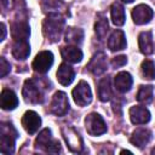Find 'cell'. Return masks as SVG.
<instances>
[{"mask_svg": "<svg viewBox=\"0 0 155 155\" xmlns=\"http://www.w3.org/2000/svg\"><path fill=\"white\" fill-rule=\"evenodd\" d=\"M17 131L11 122H2L0 126V151L2 154H12L15 151V140Z\"/></svg>", "mask_w": 155, "mask_h": 155, "instance_id": "cell-2", "label": "cell"}, {"mask_svg": "<svg viewBox=\"0 0 155 155\" xmlns=\"http://www.w3.org/2000/svg\"><path fill=\"white\" fill-rule=\"evenodd\" d=\"M1 31H2V35H1V40H5V36H6V27L4 23H1Z\"/></svg>", "mask_w": 155, "mask_h": 155, "instance_id": "cell-33", "label": "cell"}, {"mask_svg": "<svg viewBox=\"0 0 155 155\" xmlns=\"http://www.w3.org/2000/svg\"><path fill=\"white\" fill-rule=\"evenodd\" d=\"M109 29V25H108V21L104 16L99 15L98 16V19L96 21V24H94V31L98 36L99 40L104 39V36L107 35V31Z\"/></svg>", "mask_w": 155, "mask_h": 155, "instance_id": "cell-27", "label": "cell"}, {"mask_svg": "<svg viewBox=\"0 0 155 155\" xmlns=\"http://www.w3.org/2000/svg\"><path fill=\"white\" fill-rule=\"evenodd\" d=\"M42 8L45 12L50 11V13H58L59 15L61 11L65 8V4L61 0H48V1L44 2Z\"/></svg>", "mask_w": 155, "mask_h": 155, "instance_id": "cell-28", "label": "cell"}, {"mask_svg": "<svg viewBox=\"0 0 155 155\" xmlns=\"http://www.w3.org/2000/svg\"><path fill=\"white\" fill-rule=\"evenodd\" d=\"M22 125H23V127L25 128V131L28 133L34 134L41 125V119L35 111L28 110V111L24 113V115L22 117Z\"/></svg>", "mask_w": 155, "mask_h": 155, "instance_id": "cell-12", "label": "cell"}, {"mask_svg": "<svg viewBox=\"0 0 155 155\" xmlns=\"http://www.w3.org/2000/svg\"><path fill=\"white\" fill-rule=\"evenodd\" d=\"M150 139H151V132L148 128H137L130 138L131 143L138 148H143L145 144L150 142Z\"/></svg>", "mask_w": 155, "mask_h": 155, "instance_id": "cell-16", "label": "cell"}, {"mask_svg": "<svg viewBox=\"0 0 155 155\" xmlns=\"http://www.w3.org/2000/svg\"><path fill=\"white\" fill-rule=\"evenodd\" d=\"M11 35L15 41H27L30 35V28L27 22H15L11 25Z\"/></svg>", "mask_w": 155, "mask_h": 155, "instance_id": "cell-13", "label": "cell"}, {"mask_svg": "<svg viewBox=\"0 0 155 155\" xmlns=\"http://www.w3.org/2000/svg\"><path fill=\"white\" fill-rule=\"evenodd\" d=\"M111 97V87H110V78H103L98 82V98L102 102L109 101Z\"/></svg>", "mask_w": 155, "mask_h": 155, "instance_id": "cell-23", "label": "cell"}, {"mask_svg": "<svg viewBox=\"0 0 155 155\" xmlns=\"http://www.w3.org/2000/svg\"><path fill=\"white\" fill-rule=\"evenodd\" d=\"M74 76H75V73H74V69L68 65L67 63H62L57 70V80L61 85L63 86H68L73 82L74 80Z\"/></svg>", "mask_w": 155, "mask_h": 155, "instance_id": "cell-15", "label": "cell"}, {"mask_svg": "<svg viewBox=\"0 0 155 155\" xmlns=\"http://www.w3.org/2000/svg\"><path fill=\"white\" fill-rule=\"evenodd\" d=\"M0 103H1V108L5 110H12L18 105V98L16 96V93L11 90H2L1 92V97H0Z\"/></svg>", "mask_w": 155, "mask_h": 155, "instance_id": "cell-18", "label": "cell"}, {"mask_svg": "<svg viewBox=\"0 0 155 155\" xmlns=\"http://www.w3.org/2000/svg\"><path fill=\"white\" fill-rule=\"evenodd\" d=\"M68 110H69V102L67 94L62 91L56 92L50 105V111L57 116H63L64 114H67Z\"/></svg>", "mask_w": 155, "mask_h": 155, "instance_id": "cell-7", "label": "cell"}, {"mask_svg": "<svg viewBox=\"0 0 155 155\" xmlns=\"http://www.w3.org/2000/svg\"><path fill=\"white\" fill-rule=\"evenodd\" d=\"M22 93H23L24 101L28 103H40L42 101L41 90L39 88L38 84L33 79H29L24 82Z\"/></svg>", "mask_w": 155, "mask_h": 155, "instance_id": "cell-8", "label": "cell"}, {"mask_svg": "<svg viewBox=\"0 0 155 155\" xmlns=\"http://www.w3.org/2000/svg\"><path fill=\"white\" fill-rule=\"evenodd\" d=\"M73 98H74V102L80 107H85V105L91 103L92 92H91V88L86 81L81 80L78 84V86L73 90Z\"/></svg>", "mask_w": 155, "mask_h": 155, "instance_id": "cell-6", "label": "cell"}, {"mask_svg": "<svg viewBox=\"0 0 155 155\" xmlns=\"http://www.w3.org/2000/svg\"><path fill=\"white\" fill-rule=\"evenodd\" d=\"M153 10L148 6V5H144V4H140L138 6H136L132 11V18H133V22L136 24H145V23H149L150 19L153 18Z\"/></svg>", "mask_w": 155, "mask_h": 155, "instance_id": "cell-11", "label": "cell"}, {"mask_svg": "<svg viewBox=\"0 0 155 155\" xmlns=\"http://www.w3.org/2000/svg\"><path fill=\"white\" fill-rule=\"evenodd\" d=\"M122 1H124V2H127V4H130V2H132L133 0H122Z\"/></svg>", "mask_w": 155, "mask_h": 155, "instance_id": "cell-35", "label": "cell"}, {"mask_svg": "<svg viewBox=\"0 0 155 155\" xmlns=\"http://www.w3.org/2000/svg\"><path fill=\"white\" fill-rule=\"evenodd\" d=\"M108 68V62H107V56L104 52H97L87 64V69L93 74V75H101L103 74Z\"/></svg>", "mask_w": 155, "mask_h": 155, "instance_id": "cell-10", "label": "cell"}, {"mask_svg": "<svg viewBox=\"0 0 155 155\" xmlns=\"http://www.w3.org/2000/svg\"><path fill=\"white\" fill-rule=\"evenodd\" d=\"M30 53V46L28 41H15L12 46V56L16 59H25Z\"/></svg>", "mask_w": 155, "mask_h": 155, "instance_id": "cell-22", "label": "cell"}, {"mask_svg": "<svg viewBox=\"0 0 155 155\" xmlns=\"http://www.w3.org/2000/svg\"><path fill=\"white\" fill-rule=\"evenodd\" d=\"M139 50L144 54H151L154 52V44H153V34L151 31H143L138 36Z\"/></svg>", "mask_w": 155, "mask_h": 155, "instance_id": "cell-20", "label": "cell"}, {"mask_svg": "<svg viewBox=\"0 0 155 155\" xmlns=\"http://www.w3.org/2000/svg\"><path fill=\"white\" fill-rule=\"evenodd\" d=\"M61 54L69 63H78L82 59V52L76 46H64L61 48Z\"/></svg>", "mask_w": 155, "mask_h": 155, "instance_id": "cell-21", "label": "cell"}, {"mask_svg": "<svg viewBox=\"0 0 155 155\" xmlns=\"http://www.w3.org/2000/svg\"><path fill=\"white\" fill-rule=\"evenodd\" d=\"M142 74L144 79L153 80L155 79V63L150 59H145L142 63Z\"/></svg>", "mask_w": 155, "mask_h": 155, "instance_id": "cell-29", "label": "cell"}, {"mask_svg": "<svg viewBox=\"0 0 155 155\" xmlns=\"http://www.w3.org/2000/svg\"><path fill=\"white\" fill-rule=\"evenodd\" d=\"M10 70H11L10 63H8L4 57H1V58H0V76H1V78H5V76L10 73Z\"/></svg>", "mask_w": 155, "mask_h": 155, "instance_id": "cell-30", "label": "cell"}, {"mask_svg": "<svg viewBox=\"0 0 155 155\" xmlns=\"http://www.w3.org/2000/svg\"><path fill=\"white\" fill-rule=\"evenodd\" d=\"M125 153H127V154H131V151H130V150H121V154H125Z\"/></svg>", "mask_w": 155, "mask_h": 155, "instance_id": "cell-34", "label": "cell"}, {"mask_svg": "<svg viewBox=\"0 0 155 155\" xmlns=\"http://www.w3.org/2000/svg\"><path fill=\"white\" fill-rule=\"evenodd\" d=\"M114 82H115L116 90L121 93H125V92L130 91L132 87V76L127 71H121V73L116 74Z\"/></svg>", "mask_w": 155, "mask_h": 155, "instance_id": "cell-17", "label": "cell"}, {"mask_svg": "<svg viewBox=\"0 0 155 155\" xmlns=\"http://www.w3.org/2000/svg\"><path fill=\"white\" fill-rule=\"evenodd\" d=\"M62 136L69 148L70 151L73 153H80L84 148V143H82V138L80 137V134L70 126H63L62 127Z\"/></svg>", "mask_w": 155, "mask_h": 155, "instance_id": "cell-4", "label": "cell"}, {"mask_svg": "<svg viewBox=\"0 0 155 155\" xmlns=\"http://www.w3.org/2000/svg\"><path fill=\"white\" fill-rule=\"evenodd\" d=\"M63 28H64V19L58 13H50L42 24V31L45 36L52 42L59 40Z\"/></svg>", "mask_w": 155, "mask_h": 155, "instance_id": "cell-1", "label": "cell"}, {"mask_svg": "<svg viewBox=\"0 0 155 155\" xmlns=\"http://www.w3.org/2000/svg\"><path fill=\"white\" fill-rule=\"evenodd\" d=\"M12 4H13L12 0H1V6H2V10L4 11L10 10L12 7Z\"/></svg>", "mask_w": 155, "mask_h": 155, "instance_id": "cell-32", "label": "cell"}, {"mask_svg": "<svg viewBox=\"0 0 155 155\" xmlns=\"http://www.w3.org/2000/svg\"><path fill=\"white\" fill-rule=\"evenodd\" d=\"M108 47L111 51H120L126 47V36L124 31L121 30H115L110 35L108 40Z\"/></svg>", "mask_w": 155, "mask_h": 155, "instance_id": "cell-19", "label": "cell"}, {"mask_svg": "<svg viewBox=\"0 0 155 155\" xmlns=\"http://www.w3.org/2000/svg\"><path fill=\"white\" fill-rule=\"evenodd\" d=\"M65 41L68 44H73V45H80L84 39V31L79 28H68L65 31V36H64Z\"/></svg>", "mask_w": 155, "mask_h": 155, "instance_id": "cell-25", "label": "cell"}, {"mask_svg": "<svg viewBox=\"0 0 155 155\" xmlns=\"http://www.w3.org/2000/svg\"><path fill=\"white\" fill-rule=\"evenodd\" d=\"M153 93H154V87L151 85L140 86L137 93V101L143 104H149L153 101Z\"/></svg>", "mask_w": 155, "mask_h": 155, "instance_id": "cell-26", "label": "cell"}, {"mask_svg": "<svg viewBox=\"0 0 155 155\" xmlns=\"http://www.w3.org/2000/svg\"><path fill=\"white\" fill-rule=\"evenodd\" d=\"M53 64V54L50 51H41L36 54V57L33 61V68L38 73H46Z\"/></svg>", "mask_w": 155, "mask_h": 155, "instance_id": "cell-9", "label": "cell"}, {"mask_svg": "<svg viewBox=\"0 0 155 155\" xmlns=\"http://www.w3.org/2000/svg\"><path fill=\"white\" fill-rule=\"evenodd\" d=\"M130 119H131L132 124H134V125H143V124L149 122L150 113L144 107L134 105V107H131V109H130Z\"/></svg>", "mask_w": 155, "mask_h": 155, "instance_id": "cell-14", "label": "cell"}, {"mask_svg": "<svg viewBox=\"0 0 155 155\" xmlns=\"http://www.w3.org/2000/svg\"><path fill=\"white\" fill-rule=\"evenodd\" d=\"M111 19H113V23L115 25H122L125 23V19H126V16H125V8L119 2H114L111 5Z\"/></svg>", "mask_w": 155, "mask_h": 155, "instance_id": "cell-24", "label": "cell"}, {"mask_svg": "<svg viewBox=\"0 0 155 155\" xmlns=\"http://www.w3.org/2000/svg\"><path fill=\"white\" fill-rule=\"evenodd\" d=\"M85 126L91 136H99L107 132V125L102 116L97 113H91L85 119Z\"/></svg>", "mask_w": 155, "mask_h": 155, "instance_id": "cell-5", "label": "cell"}, {"mask_svg": "<svg viewBox=\"0 0 155 155\" xmlns=\"http://www.w3.org/2000/svg\"><path fill=\"white\" fill-rule=\"evenodd\" d=\"M151 154H155V148H154V149L151 150Z\"/></svg>", "mask_w": 155, "mask_h": 155, "instance_id": "cell-36", "label": "cell"}, {"mask_svg": "<svg viewBox=\"0 0 155 155\" xmlns=\"http://www.w3.org/2000/svg\"><path fill=\"white\" fill-rule=\"evenodd\" d=\"M127 63V57L126 56H117L115 58H113L111 61V65L114 68H119V67H124Z\"/></svg>", "mask_w": 155, "mask_h": 155, "instance_id": "cell-31", "label": "cell"}, {"mask_svg": "<svg viewBox=\"0 0 155 155\" xmlns=\"http://www.w3.org/2000/svg\"><path fill=\"white\" fill-rule=\"evenodd\" d=\"M36 148L46 151V153H58L61 151V143L56 139H52L51 131L48 128L42 130L35 140Z\"/></svg>", "mask_w": 155, "mask_h": 155, "instance_id": "cell-3", "label": "cell"}]
</instances>
